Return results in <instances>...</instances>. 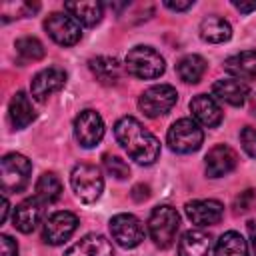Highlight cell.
Instances as JSON below:
<instances>
[{
    "label": "cell",
    "mask_w": 256,
    "mask_h": 256,
    "mask_svg": "<svg viewBox=\"0 0 256 256\" xmlns=\"http://www.w3.org/2000/svg\"><path fill=\"white\" fill-rule=\"evenodd\" d=\"M206 66H208V64H206V60H204L202 56H198V54H188V56H184V58L178 62L176 72H178L180 80H184L186 84H196V82H200V78L204 76Z\"/></svg>",
    "instance_id": "26"
},
{
    "label": "cell",
    "mask_w": 256,
    "mask_h": 256,
    "mask_svg": "<svg viewBox=\"0 0 256 256\" xmlns=\"http://www.w3.org/2000/svg\"><path fill=\"white\" fill-rule=\"evenodd\" d=\"M64 12H68L72 18H76L84 26H96L102 20L104 6L100 2H94V0H90V2H66Z\"/></svg>",
    "instance_id": "22"
},
{
    "label": "cell",
    "mask_w": 256,
    "mask_h": 256,
    "mask_svg": "<svg viewBox=\"0 0 256 256\" xmlns=\"http://www.w3.org/2000/svg\"><path fill=\"white\" fill-rule=\"evenodd\" d=\"M64 84H66V72L58 66H50V68L40 70L30 80V92H32L34 100L46 102L54 92L64 88Z\"/></svg>",
    "instance_id": "12"
},
{
    "label": "cell",
    "mask_w": 256,
    "mask_h": 256,
    "mask_svg": "<svg viewBox=\"0 0 256 256\" xmlns=\"http://www.w3.org/2000/svg\"><path fill=\"white\" fill-rule=\"evenodd\" d=\"M62 194V182L54 172H44L36 182V196L46 204H52Z\"/></svg>",
    "instance_id": "27"
},
{
    "label": "cell",
    "mask_w": 256,
    "mask_h": 256,
    "mask_svg": "<svg viewBox=\"0 0 256 256\" xmlns=\"http://www.w3.org/2000/svg\"><path fill=\"white\" fill-rule=\"evenodd\" d=\"M178 102V92L170 84H156L140 94L138 106L148 118H158L168 114Z\"/></svg>",
    "instance_id": "7"
},
{
    "label": "cell",
    "mask_w": 256,
    "mask_h": 256,
    "mask_svg": "<svg viewBox=\"0 0 256 256\" xmlns=\"http://www.w3.org/2000/svg\"><path fill=\"white\" fill-rule=\"evenodd\" d=\"M0 256H18V244L8 234L0 236Z\"/></svg>",
    "instance_id": "31"
},
{
    "label": "cell",
    "mask_w": 256,
    "mask_h": 256,
    "mask_svg": "<svg viewBox=\"0 0 256 256\" xmlns=\"http://www.w3.org/2000/svg\"><path fill=\"white\" fill-rule=\"evenodd\" d=\"M104 168L108 170V174H112L118 180H124L130 176V166L120 158V156H112V154H104Z\"/></svg>",
    "instance_id": "29"
},
{
    "label": "cell",
    "mask_w": 256,
    "mask_h": 256,
    "mask_svg": "<svg viewBox=\"0 0 256 256\" xmlns=\"http://www.w3.org/2000/svg\"><path fill=\"white\" fill-rule=\"evenodd\" d=\"M70 186L80 202L84 204L96 202L104 190V178H102L100 168H96L94 164H86V162L76 164L70 174Z\"/></svg>",
    "instance_id": "4"
},
{
    "label": "cell",
    "mask_w": 256,
    "mask_h": 256,
    "mask_svg": "<svg viewBox=\"0 0 256 256\" xmlns=\"http://www.w3.org/2000/svg\"><path fill=\"white\" fill-rule=\"evenodd\" d=\"M114 136L118 144L128 152L132 160L142 166H150L160 156V142L158 138L144 128L134 116H124L114 126Z\"/></svg>",
    "instance_id": "1"
},
{
    "label": "cell",
    "mask_w": 256,
    "mask_h": 256,
    "mask_svg": "<svg viewBox=\"0 0 256 256\" xmlns=\"http://www.w3.org/2000/svg\"><path fill=\"white\" fill-rule=\"evenodd\" d=\"M76 228H78V216L74 212H68V210L54 212L44 222L42 240L46 244L60 246V244H64L76 232Z\"/></svg>",
    "instance_id": "10"
},
{
    "label": "cell",
    "mask_w": 256,
    "mask_h": 256,
    "mask_svg": "<svg viewBox=\"0 0 256 256\" xmlns=\"http://www.w3.org/2000/svg\"><path fill=\"white\" fill-rule=\"evenodd\" d=\"M232 6H234L236 10H240L242 14H248V12L256 10V0H252V2H242V0H234V2H232Z\"/></svg>",
    "instance_id": "35"
},
{
    "label": "cell",
    "mask_w": 256,
    "mask_h": 256,
    "mask_svg": "<svg viewBox=\"0 0 256 256\" xmlns=\"http://www.w3.org/2000/svg\"><path fill=\"white\" fill-rule=\"evenodd\" d=\"M64 256H114L112 244L102 234H86L78 242H74Z\"/></svg>",
    "instance_id": "18"
},
{
    "label": "cell",
    "mask_w": 256,
    "mask_h": 256,
    "mask_svg": "<svg viewBox=\"0 0 256 256\" xmlns=\"http://www.w3.org/2000/svg\"><path fill=\"white\" fill-rule=\"evenodd\" d=\"M90 70L92 74L96 76V80L100 84H106V86H112L120 80L122 76V68L118 64L116 58H110V56H96L90 60Z\"/></svg>",
    "instance_id": "24"
},
{
    "label": "cell",
    "mask_w": 256,
    "mask_h": 256,
    "mask_svg": "<svg viewBox=\"0 0 256 256\" xmlns=\"http://www.w3.org/2000/svg\"><path fill=\"white\" fill-rule=\"evenodd\" d=\"M184 212L192 220V224H196V226H214V224H218L222 220L224 206H222V202L212 200V198H208V200H192V202H186Z\"/></svg>",
    "instance_id": "14"
},
{
    "label": "cell",
    "mask_w": 256,
    "mask_h": 256,
    "mask_svg": "<svg viewBox=\"0 0 256 256\" xmlns=\"http://www.w3.org/2000/svg\"><path fill=\"white\" fill-rule=\"evenodd\" d=\"M8 212H10V202H8L6 194H4V196H2V214H0V222H2V224L8 220Z\"/></svg>",
    "instance_id": "37"
},
{
    "label": "cell",
    "mask_w": 256,
    "mask_h": 256,
    "mask_svg": "<svg viewBox=\"0 0 256 256\" xmlns=\"http://www.w3.org/2000/svg\"><path fill=\"white\" fill-rule=\"evenodd\" d=\"M16 52L20 54L22 60L36 62V60L44 58V44L34 36H24V38L16 40Z\"/></svg>",
    "instance_id": "28"
},
{
    "label": "cell",
    "mask_w": 256,
    "mask_h": 256,
    "mask_svg": "<svg viewBox=\"0 0 256 256\" xmlns=\"http://www.w3.org/2000/svg\"><path fill=\"white\" fill-rule=\"evenodd\" d=\"M250 110H252V114L256 116V94L252 96V102H250Z\"/></svg>",
    "instance_id": "38"
},
{
    "label": "cell",
    "mask_w": 256,
    "mask_h": 256,
    "mask_svg": "<svg viewBox=\"0 0 256 256\" xmlns=\"http://www.w3.org/2000/svg\"><path fill=\"white\" fill-rule=\"evenodd\" d=\"M124 68L128 70V74L142 78V80H154L160 78L166 70V62L160 56V52H156L150 46H136L126 54L124 60Z\"/></svg>",
    "instance_id": "2"
},
{
    "label": "cell",
    "mask_w": 256,
    "mask_h": 256,
    "mask_svg": "<svg viewBox=\"0 0 256 256\" xmlns=\"http://www.w3.org/2000/svg\"><path fill=\"white\" fill-rule=\"evenodd\" d=\"M252 202H254V192L252 190H246V192H242L236 198V210L238 212H246V210H250Z\"/></svg>",
    "instance_id": "32"
},
{
    "label": "cell",
    "mask_w": 256,
    "mask_h": 256,
    "mask_svg": "<svg viewBox=\"0 0 256 256\" xmlns=\"http://www.w3.org/2000/svg\"><path fill=\"white\" fill-rule=\"evenodd\" d=\"M104 136V120L96 110H82L74 118V138L82 148H94Z\"/></svg>",
    "instance_id": "11"
},
{
    "label": "cell",
    "mask_w": 256,
    "mask_h": 256,
    "mask_svg": "<svg viewBox=\"0 0 256 256\" xmlns=\"http://www.w3.org/2000/svg\"><path fill=\"white\" fill-rule=\"evenodd\" d=\"M214 256H248V242L242 238L240 232L228 230L218 238L214 246Z\"/></svg>",
    "instance_id": "25"
},
{
    "label": "cell",
    "mask_w": 256,
    "mask_h": 256,
    "mask_svg": "<svg viewBox=\"0 0 256 256\" xmlns=\"http://www.w3.org/2000/svg\"><path fill=\"white\" fill-rule=\"evenodd\" d=\"M190 112L194 120L206 128H214L222 122V108L216 102L214 96L208 94H198L190 100Z\"/></svg>",
    "instance_id": "16"
},
{
    "label": "cell",
    "mask_w": 256,
    "mask_h": 256,
    "mask_svg": "<svg viewBox=\"0 0 256 256\" xmlns=\"http://www.w3.org/2000/svg\"><path fill=\"white\" fill-rule=\"evenodd\" d=\"M224 70L236 80L254 82L256 80V50H244L224 60Z\"/></svg>",
    "instance_id": "19"
},
{
    "label": "cell",
    "mask_w": 256,
    "mask_h": 256,
    "mask_svg": "<svg viewBox=\"0 0 256 256\" xmlns=\"http://www.w3.org/2000/svg\"><path fill=\"white\" fill-rule=\"evenodd\" d=\"M32 174V164L24 154L12 152L6 154L0 160V178H2V190L6 192H22Z\"/></svg>",
    "instance_id": "5"
},
{
    "label": "cell",
    "mask_w": 256,
    "mask_h": 256,
    "mask_svg": "<svg viewBox=\"0 0 256 256\" xmlns=\"http://www.w3.org/2000/svg\"><path fill=\"white\" fill-rule=\"evenodd\" d=\"M248 84L236 78H222L212 84V96L230 106H242L248 98Z\"/></svg>",
    "instance_id": "17"
},
{
    "label": "cell",
    "mask_w": 256,
    "mask_h": 256,
    "mask_svg": "<svg viewBox=\"0 0 256 256\" xmlns=\"http://www.w3.org/2000/svg\"><path fill=\"white\" fill-rule=\"evenodd\" d=\"M248 236H250V246H252V250L256 254V218L248 222Z\"/></svg>",
    "instance_id": "36"
},
{
    "label": "cell",
    "mask_w": 256,
    "mask_h": 256,
    "mask_svg": "<svg viewBox=\"0 0 256 256\" xmlns=\"http://www.w3.org/2000/svg\"><path fill=\"white\" fill-rule=\"evenodd\" d=\"M178 228H180V214L176 212V208H172L168 204H162V206H156L150 212L148 232H150V238L154 240L156 246L170 248L176 240Z\"/></svg>",
    "instance_id": "3"
},
{
    "label": "cell",
    "mask_w": 256,
    "mask_h": 256,
    "mask_svg": "<svg viewBox=\"0 0 256 256\" xmlns=\"http://www.w3.org/2000/svg\"><path fill=\"white\" fill-rule=\"evenodd\" d=\"M110 234H112V240L122 246V248H136L144 236H146V230H144V224L134 216V214H116L112 216L110 220Z\"/></svg>",
    "instance_id": "9"
},
{
    "label": "cell",
    "mask_w": 256,
    "mask_h": 256,
    "mask_svg": "<svg viewBox=\"0 0 256 256\" xmlns=\"http://www.w3.org/2000/svg\"><path fill=\"white\" fill-rule=\"evenodd\" d=\"M212 248V238L204 230H188L178 242V256H208Z\"/></svg>",
    "instance_id": "21"
},
{
    "label": "cell",
    "mask_w": 256,
    "mask_h": 256,
    "mask_svg": "<svg viewBox=\"0 0 256 256\" xmlns=\"http://www.w3.org/2000/svg\"><path fill=\"white\" fill-rule=\"evenodd\" d=\"M148 196H150V188H148V186L136 184V186L132 188V198H134L136 202H142V200H146Z\"/></svg>",
    "instance_id": "34"
},
{
    "label": "cell",
    "mask_w": 256,
    "mask_h": 256,
    "mask_svg": "<svg viewBox=\"0 0 256 256\" xmlns=\"http://www.w3.org/2000/svg\"><path fill=\"white\" fill-rule=\"evenodd\" d=\"M230 36H232V26L228 24V20L220 16H208L200 22V38L210 44H222L230 40Z\"/></svg>",
    "instance_id": "23"
},
{
    "label": "cell",
    "mask_w": 256,
    "mask_h": 256,
    "mask_svg": "<svg viewBox=\"0 0 256 256\" xmlns=\"http://www.w3.org/2000/svg\"><path fill=\"white\" fill-rule=\"evenodd\" d=\"M240 142H242V148L248 156L256 158V128L252 126H244L242 132H240Z\"/></svg>",
    "instance_id": "30"
},
{
    "label": "cell",
    "mask_w": 256,
    "mask_h": 256,
    "mask_svg": "<svg viewBox=\"0 0 256 256\" xmlns=\"http://www.w3.org/2000/svg\"><path fill=\"white\" fill-rule=\"evenodd\" d=\"M8 118L12 122V126L16 130H22L26 128L34 118H36V112H34V106H32V100L26 92L18 90L12 100H10V106H8Z\"/></svg>",
    "instance_id": "20"
},
{
    "label": "cell",
    "mask_w": 256,
    "mask_h": 256,
    "mask_svg": "<svg viewBox=\"0 0 256 256\" xmlns=\"http://www.w3.org/2000/svg\"><path fill=\"white\" fill-rule=\"evenodd\" d=\"M164 6L170 8V10H174V12H184V10H188V8L194 6V0H184V2H180V0H176V2L174 0H166Z\"/></svg>",
    "instance_id": "33"
},
{
    "label": "cell",
    "mask_w": 256,
    "mask_h": 256,
    "mask_svg": "<svg viewBox=\"0 0 256 256\" xmlns=\"http://www.w3.org/2000/svg\"><path fill=\"white\" fill-rule=\"evenodd\" d=\"M44 206H46V202L40 200L38 196H32V198L22 200L14 208V212H12V224H14V228L20 230V232H24V234H30L32 230H36V226L44 218Z\"/></svg>",
    "instance_id": "13"
},
{
    "label": "cell",
    "mask_w": 256,
    "mask_h": 256,
    "mask_svg": "<svg viewBox=\"0 0 256 256\" xmlns=\"http://www.w3.org/2000/svg\"><path fill=\"white\" fill-rule=\"evenodd\" d=\"M166 140H168L170 150H174L178 154H190V152H196L202 146L204 132H202V128L198 126L196 120L180 118L170 126Z\"/></svg>",
    "instance_id": "6"
},
{
    "label": "cell",
    "mask_w": 256,
    "mask_h": 256,
    "mask_svg": "<svg viewBox=\"0 0 256 256\" xmlns=\"http://www.w3.org/2000/svg\"><path fill=\"white\" fill-rule=\"evenodd\" d=\"M44 30L60 46H74L82 38V28L68 12H52L44 20Z\"/></svg>",
    "instance_id": "8"
},
{
    "label": "cell",
    "mask_w": 256,
    "mask_h": 256,
    "mask_svg": "<svg viewBox=\"0 0 256 256\" xmlns=\"http://www.w3.org/2000/svg\"><path fill=\"white\" fill-rule=\"evenodd\" d=\"M206 176L208 178H220L226 176L228 172H232L238 164V154L226 146V144H218L214 148H210V152L206 154Z\"/></svg>",
    "instance_id": "15"
}]
</instances>
